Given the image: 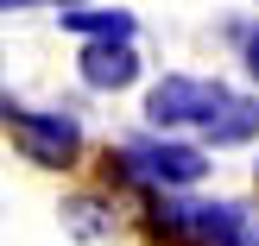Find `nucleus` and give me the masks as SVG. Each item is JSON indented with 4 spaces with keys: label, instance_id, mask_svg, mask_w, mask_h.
Instances as JSON below:
<instances>
[{
    "label": "nucleus",
    "instance_id": "nucleus-5",
    "mask_svg": "<svg viewBox=\"0 0 259 246\" xmlns=\"http://www.w3.org/2000/svg\"><path fill=\"white\" fill-rule=\"evenodd\" d=\"M63 32L89 38V44H133V13H108V7H70L57 13Z\"/></svg>",
    "mask_w": 259,
    "mask_h": 246
},
{
    "label": "nucleus",
    "instance_id": "nucleus-3",
    "mask_svg": "<svg viewBox=\"0 0 259 246\" xmlns=\"http://www.w3.org/2000/svg\"><path fill=\"white\" fill-rule=\"evenodd\" d=\"M120 164H126V177L164 183V189H184V183H196V177L209 171V158H202L196 145H171V139H133Z\"/></svg>",
    "mask_w": 259,
    "mask_h": 246
},
{
    "label": "nucleus",
    "instance_id": "nucleus-7",
    "mask_svg": "<svg viewBox=\"0 0 259 246\" xmlns=\"http://www.w3.org/2000/svg\"><path fill=\"white\" fill-rule=\"evenodd\" d=\"M63 215H70V227H76V234H82V240H95V234H108V221H101V202H95V196H82V202H70V209H63Z\"/></svg>",
    "mask_w": 259,
    "mask_h": 246
},
{
    "label": "nucleus",
    "instance_id": "nucleus-8",
    "mask_svg": "<svg viewBox=\"0 0 259 246\" xmlns=\"http://www.w3.org/2000/svg\"><path fill=\"white\" fill-rule=\"evenodd\" d=\"M247 70H253V82H259V32L247 38Z\"/></svg>",
    "mask_w": 259,
    "mask_h": 246
},
{
    "label": "nucleus",
    "instance_id": "nucleus-6",
    "mask_svg": "<svg viewBox=\"0 0 259 246\" xmlns=\"http://www.w3.org/2000/svg\"><path fill=\"white\" fill-rule=\"evenodd\" d=\"M259 133V101H228V114L209 126V145H247Z\"/></svg>",
    "mask_w": 259,
    "mask_h": 246
},
{
    "label": "nucleus",
    "instance_id": "nucleus-1",
    "mask_svg": "<svg viewBox=\"0 0 259 246\" xmlns=\"http://www.w3.org/2000/svg\"><path fill=\"white\" fill-rule=\"evenodd\" d=\"M228 101L234 95H228L222 82H209V76H164L146 95V120L164 126V133H171V126H215L228 114Z\"/></svg>",
    "mask_w": 259,
    "mask_h": 246
},
{
    "label": "nucleus",
    "instance_id": "nucleus-10",
    "mask_svg": "<svg viewBox=\"0 0 259 246\" xmlns=\"http://www.w3.org/2000/svg\"><path fill=\"white\" fill-rule=\"evenodd\" d=\"M7 114H13V108H7V101H0V120H7Z\"/></svg>",
    "mask_w": 259,
    "mask_h": 246
},
{
    "label": "nucleus",
    "instance_id": "nucleus-9",
    "mask_svg": "<svg viewBox=\"0 0 259 246\" xmlns=\"http://www.w3.org/2000/svg\"><path fill=\"white\" fill-rule=\"evenodd\" d=\"M7 7H32V0H0V13H7Z\"/></svg>",
    "mask_w": 259,
    "mask_h": 246
},
{
    "label": "nucleus",
    "instance_id": "nucleus-4",
    "mask_svg": "<svg viewBox=\"0 0 259 246\" xmlns=\"http://www.w3.org/2000/svg\"><path fill=\"white\" fill-rule=\"evenodd\" d=\"M139 76V51L133 44H89L82 51V82L89 88H126Z\"/></svg>",
    "mask_w": 259,
    "mask_h": 246
},
{
    "label": "nucleus",
    "instance_id": "nucleus-11",
    "mask_svg": "<svg viewBox=\"0 0 259 246\" xmlns=\"http://www.w3.org/2000/svg\"><path fill=\"white\" fill-rule=\"evenodd\" d=\"M57 7H63V13H70V7H76V0H57Z\"/></svg>",
    "mask_w": 259,
    "mask_h": 246
},
{
    "label": "nucleus",
    "instance_id": "nucleus-2",
    "mask_svg": "<svg viewBox=\"0 0 259 246\" xmlns=\"http://www.w3.org/2000/svg\"><path fill=\"white\" fill-rule=\"evenodd\" d=\"M7 126H13V145H19L32 164H70V158H76V145H82V126H76L70 114L13 108V114H7Z\"/></svg>",
    "mask_w": 259,
    "mask_h": 246
}]
</instances>
